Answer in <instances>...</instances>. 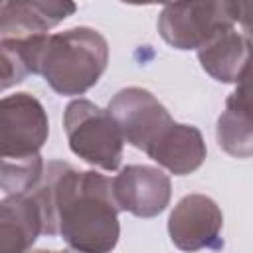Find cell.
I'll return each mask as SVG.
<instances>
[{"label":"cell","mask_w":253,"mask_h":253,"mask_svg":"<svg viewBox=\"0 0 253 253\" xmlns=\"http://www.w3.org/2000/svg\"><path fill=\"white\" fill-rule=\"evenodd\" d=\"M45 172L42 154L26 158H2V176L0 186L4 196H24L32 194Z\"/></svg>","instance_id":"14"},{"label":"cell","mask_w":253,"mask_h":253,"mask_svg":"<svg viewBox=\"0 0 253 253\" xmlns=\"http://www.w3.org/2000/svg\"><path fill=\"white\" fill-rule=\"evenodd\" d=\"M75 10L65 0H6L0 4V38L45 36Z\"/></svg>","instance_id":"9"},{"label":"cell","mask_w":253,"mask_h":253,"mask_svg":"<svg viewBox=\"0 0 253 253\" xmlns=\"http://www.w3.org/2000/svg\"><path fill=\"white\" fill-rule=\"evenodd\" d=\"M2 158H26L40 154L49 134L43 105L30 93L6 95L0 101Z\"/></svg>","instance_id":"6"},{"label":"cell","mask_w":253,"mask_h":253,"mask_svg":"<svg viewBox=\"0 0 253 253\" xmlns=\"http://www.w3.org/2000/svg\"><path fill=\"white\" fill-rule=\"evenodd\" d=\"M225 109L239 113L247 119H253V53L235 83V89L225 99Z\"/></svg>","instance_id":"16"},{"label":"cell","mask_w":253,"mask_h":253,"mask_svg":"<svg viewBox=\"0 0 253 253\" xmlns=\"http://www.w3.org/2000/svg\"><path fill=\"white\" fill-rule=\"evenodd\" d=\"M28 253H77L73 249H63V251H49V249H32Z\"/></svg>","instance_id":"18"},{"label":"cell","mask_w":253,"mask_h":253,"mask_svg":"<svg viewBox=\"0 0 253 253\" xmlns=\"http://www.w3.org/2000/svg\"><path fill=\"white\" fill-rule=\"evenodd\" d=\"M45 36L32 38H0V63H2V91L22 83L28 75H38L40 51Z\"/></svg>","instance_id":"13"},{"label":"cell","mask_w":253,"mask_h":253,"mask_svg":"<svg viewBox=\"0 0 253 253\" xmlns=\"http://www.w3.org/2000/svg\"><path fill=\"white\" fill-rule=\"evenodd\" d=\"M225 26H235V4L229 0L174 2L166 4L158 16L162 40L180 51H198Z\"/></svg>","instance_id":"4"},{"label":"cell","mask_w":253,"mask_h":253,"mask_svg":"<svg viewBox=\"0 0 253 253\" xmlns=\"http://www.w3.org/2000/svg\"><path fill=\"white\" fill-rule=\"evenodd\" d=\"M223 213L219 206L206 194L184 196L168 217V235L174 247L184 253L202 249H221Z\"/></svg>","instance_id":"7"},{"label":"cell","mask_w":253,"mask_h":253,"mask_svg":"<svg viewBox=\"0 0 253 253\" xmlns=\"http://www.w3.org/2000/svg\"><path fill=\"white\" fill-rule=\"evenodd\" d=\"M146 154L170 174L186 176L196 172L204 164L208 148L198 126L174 121L146 150Z\"/></svg>","instance_id":"10"},{"label":"cell","mask_w":253,"mask_h":253,"mask_svg":"<svg viewBox=\"0 0 253 253\" xmlns=\"http://www.w3.org/2000/svg\"><path fill=\"white\" fill-rule=\"evenodd\" d=\"M109 63L105 36L89 26H75L43 40L38 75L59 95L75 97L97 85Z\"/></svg>","instance_id":"2"},{"label":"cell","mask_w":253,"mask_h":253,"mask_svg":"<svg viewBox=\"0 0 253 253\" xmlns=\"http://www.w3.org/2000/svg\"><path fill=\"white\" fill-rule=\"evenodd\" d=\"M63 130L71 152L83 162L105 172L121 166L125 138L107 109L89 99H73L63 111Z\"/></svg>","instance_id":"3"},{"label":"cell","mask_w":253,"mask_h":253,"mask_svg":"<svg viewBox=\"0 0 253 253\" xmlns=\"http://www.w3.org/2000/svg\"><path fill=\"white\" fill-rule=\"evenodd\" d=\"M126 144L146 152L174 123L166 107L142 87H125L107 105Z\"/></svg>","instance_id":"5"},{"label":"cell","mask_w":253,"mask_h":253,"mask_svg":"<svg viewBox=\"0 0 253 253\" xmlns=\"http://www.w3.org/2000/svg\"><path fill=\"white\" fill-rule=\"evenodd\" d=\"M43 215V235H59L77 253H111L121 237L113 180L51 160L32 192Z\"/></svg>","instance_id":"1"},{"label":"cell","mask_w":253,"mask_h":253,"mask_svg":"<svg viewBox=\"0 0 253 253\" xmlns=\"http://www.w3.org/2000/svg\"><path fill=\"white\" fill-rule=\"evenodd\" d=\"M215 138L223 152L233 158L253 156V119H247L233 111H223L217 117Z\"/></svg>","instance_id":"15"},{"label":"cell","mask_w":253,"mask_h":253,"mask_svg":"<svg viewBox=\"0 0 253 253\" xmlns=\"http://www.w3.org/2000/svg\"><path fill=\"white\" fill-rule=\"evenodd\" d=\"M235 4V24H239L241 34L253 45V0H237Z\"/></svg>","instance_id":"17"},{"label":"cell","mask_w":253,"mask_h":253,"mask_svg":"<svg viewBox=\"0 0 253 253\" xmlns=\"http://www.w3.org/2000/svg\"><path fill=\"white\" fill-rule=\"evenodd\" d=\"M196 53L202 69L211 79L219 83H237L253 53V45L235 26H225Z\"/></svg>","instance_id":"12"},{"label":"cell","mask_w":253,"mask_h":253,"mask_svg":"<svg viewBox=\"0 0 253 253\" xmlns=\"http://www.w3.org/2000/svg\"><path fill=\"white\" fill-rule=\"evenodd\" d=\"M113 196L121 211L136 217H156L172 198L168 174L148 164H128L113 178Z\"/></svg>","instance_id":"8"},{"label":"cell","mask_w":253,"mask_h":253,"mask_svg":"<svg viewBox=\"0 0 253 253\" xmlns=\"http://www.w3.org/2000/svg\"><path fill=\"white\" fill-rule=\"evenodd\" d=\"M43 233V215L34 194L0 202V253H28Z\"/></svg>","instance_id":"11"}]
</instances>
